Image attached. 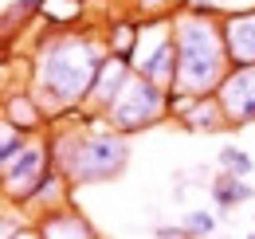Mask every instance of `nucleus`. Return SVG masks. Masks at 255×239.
<instances>
[{
  "mask_svg": "<svg viewBox=\"0 0 255 239\" xmlns=\"http://www.w3.org/2000/svg\"><path fill=\"white\" fill-rule=\"evenodd\" d=\"M110 55L102 28H71V31H39L32 51V94L39 106L59 121L63 114L79 110L95 87L98 71Z\"/></svg>",
  "mask_w": 255,
  "mask_h": 239,
  "instance_id": "1",
  "label": "nucleus"
},
{
  "mask_svg": "<svg viewBox=\"0 0 255 239\" xmlns=\"http://www.w3.org/2000/svg\"><path fill=\"white\" fill-rule=\"evenodd\" d=\"M55 169L71 184H102L126 173L129 145L126 133H118L106 118H91L83 110H71L47 129Z\"/></svg>",
  "mask_w": 255,
  "mask_h": 239,
  "instance_id": "2",
  "label": "nucleus"
},
{
  "mask_svg": "<svg viewBox=\"0 0 255 239\" xmlns=\"http://www.w3.org/2000/svg\"><path fill=\"white\" fill-rule=\"evenodd\" d=\"M220 20H200V16H189V12H181L173 20V39H177V90L204 98V94H216L220 83L228 79L232 59H228V43H224Z\"/></svg>",
  "mask_w": 255,
  "mask_h": 239,
  "instance_id": "3",
  "label": "nucleus"
},
{
  "mask_svg": "<svg viewBox=\"0 0 255 239\" xmlns=\"http://www.w3.org/2000/svg\"><path fill=\"white\" fill-rule=\"evenodd\" d=\"M106 121L126 137L129 133H145L161 121H169V90L141 79V75H133L129 87L122 90V98L106 110Z\"/></svg>",
  "mask_w": 255,
  "mask_h": 239,
  "instance_id": "4",
  "label": "nucleus"
},
{
  "mask_svg": "<svg viewBox=\"0 0 255 239\" xmlns=\"http://www.w3.org/2000/svg\"><path fill=\"white\" fill-rule=\"evenodd\" d=\"M55 169V157H51V137L47 133H39L28 141V149L20 153L16 161H8L4 165V200L8 204H16V208H24V200L35 192V184L47 177Z\"/></svg>",
  "mask_w": 255,
  "mask_h": 239,
  "instance_id": "5",
  "label": "nucleus"
},
{
  "mask_svg": "<svg viewBox=\"0 0 255 239\" xmlns=\"http://www.w3.org/2000/svg\"><path fill=\"white\" fill-rule=\"evenodd\" d=\"M169 121H177L189 133H220V129H228V118H224L216 94L196 98V94H185V90H169Z\"/></svg>",
  "mask_w": 255,
  "mask_h": 239,
  "instance_id": "6",
  "label": "nucleus"
},
{
  "mask_svg": "<svg viewBox=\"0 0 255 239\" xmlns=\"http://www.w3.org/2000/svg\"><path fill=\"white\" fill-rule=\"evenodd\" d=\"M220 98V110L228 118V129H240V125H252L255 121V67H232L228 79L216 90Z\"/></svg>",
  "mask_w": 255,
  "mask_h": 239,
  "instance_id": "7",
  "label": "nucleus"
},
{
  "mask_svg": "<svg viewBox=\"0 0 255 239\" xmlns=\"http://www.w3.org/2000/svg\"><path fill=\"white\" fill-rule=\"evenodd\" d=\"M129 79H133V63L122 59V55H106L102 63V71H98L95 87L87 94V102L79 106L83 114H91V118H106V110L122 98V90L129 87Z\"/></svg>",
  "mask_w": 255,
  "mask_h": 239,
  "instance_id": "8",
  "label": "nucleus"
},
{
  "mask_svg": "<svg viewBox=\"0 0 255 239\" xmlns=\"http://www.w3.org/2000/svg\"><path fill=\"white\" fill-rule=\"evenodd\" d=\"M0 121L24 129L28 137H39V133L51 129V114L39 106V98L32 94V87H20V90H8V94H4V118Z\"/></svg>",
  "mask_w": 255,
  "mask_h": 239,
  "instance_id": "9",
  "label": "nucleus"
},
{
  "mask_svg": "<svg viewBox=\"0 0 255 239\" xmlns=\"http://www.w3.org/2000/svg\"><path fill=\"white\" fill-rule=\"evenodd\" d=\"M220 24H224V43H228L232 67H255V8L228 12Z\"/></svg>",
  "mask_w": 255,
  "mask_h": 239,
  "instance_id": "10",
  "label": "nucleus"
},
{
  "mask_svg": "<svg viewBox=\"0 0 255 239\" xmlns=\"http://www.w3.org/2000/svg\"><path fill=\"white\" fill-rule=\"evenodd\" d=\"M32 228L39 232V239H102L95 228H91V220L75 208V204H71V208H59V212L35 216Z\"/></svg>",
  "mask_w": 255,
  "mask_h": 239,
  "instance_id": "11",
  "label": "nucleus"
},
{
  "mask_svg": "<svg viewBox=\"0 0 255 239\" xmlns=\"http://www.w3.org/2000/svg\"><path fill=\"white\" fill-rule=\"evenodd\" d=\"M208 192H212V204L228 216L232 208H240V204H248L255 200V184H248V177H236V173H216L212 184H208Z\"/></svg>",
  "mask_w": 255,
  "mask_h": 239,
  "instance_id": "12",
  "label": "nucleus"
},
{
  "mask_svg": "<svg viewBox=\"0 0 255 239\" xmlns=\"http://www.w3.org/2000/svg\"><path fill=\"white\" fill-rule=\"evenodd\" d=\"M129 8L141 20H177L185 12V0H129Z\"/></svg>",
  "mask_w": 255,
  "mask_h": 239,
  "instance_id": "13",
  "label": "nucleus"
},
{
  "mask_svg": "<svg viewBox=\"0 0 255 239\" xmlns=\"http://www.w3.org/2000/svg\"><path fill=\"white\" fill-rule=\"evenodd\" d=\"M28 133L24 129H16V125H8V121H0V165H8V161H16L20 153L28 149Z\"/></svg>",
  "mask_w": 255,
  "mask_h": 239,
  "instance_id": "14",
  "label": "nucleus"
},
{
  "mask_svg": "<svg viewBox=\"0 0 255 239\" xmlns=\"http://www.w3.org/2000/svg\"><path fill=\"white\" fill-rule=\"evenodd\" d=\"M216 161H220L224 173H236V177H252V173H255V161L240 149V145H220Z\"/></svg>",
  "mask_w": 255,
  "mask_h": 239,
  "instance_id": "15",
  "label": "nucleus"
},
{
  "mask_svg": "<svg viewBox=\"0 0 255 239\" xmlns=\"http://www.w3.org/2000/svg\"><path fill=\"white\" fill-rule=\"evenodd\" d=\"M181 228H185L192 239H208L212 232H216V216H212L208 208H189L185 220H181Z\"/></svg>",
  "mask_w": 255,
  "mask_h": 239,
  "instance_id": "16",
  "label": "nucleus"
},
{
  "mask_svg": "<svg viewBox=\"0 0 255 239\" xmlns=\"http://www.w3.org/2000/svg\"><path fill=\"white\" fill-rule=\"evenodd\" d=\"M185 12L200 20H220V4L216 0H185Z\"/></svg>",
  "mask_w": 255,
  "mask_h": 239,
  "instance_id": "17",
  "label": "nucleus"
},
{
  "mask_svg": "<svg viewBox=\"0 0 255 239\" xmlns=\"http://www.w3.org/2000/svg\"><path fill=\"white\" fill-rule=\"evenodd\" d=\"M153 236H157V239H192L185 228H169V224H157V228H153Z\"/></svg>",
  "mask_w": 255,
  "mask_h": 239,
  "instance_id": "18",
  "label": "nucleus"
},
{
  "mask_svg": "<svg viewBox=\"0 0 255 239\" xmlns=\"http://www.w3.org/2000/svg\"><path fill=\"white\" fill-rule=\"evenodd\" d=\"M8 239H39V232H35V228H24V224H20V232H12Z\"/></svg>",
  "mask_w": 255,
  "mask_h": 239,
  "instance_id": "19",
  "label": "nucleus"
},
{
  "mask_svg": "<svg viewBox=\"0 0 255 239\" xmlns=\"http://www.w3.org/2000/svg\"><path fill=\"white\" fill-rule=\"evenodd\" d=\"M83 4H98V0H83Z\"/></svg>",
  "mask_w": 255,
  "mask_h": 239,
  "instance_id": "20",
  "label": "nucleus"
},
{
  "mask_svg": "<svg viewBox=\"0 0 255 239\" xmlns=\"http://www.w3.org/2000/svg\"><path fill=\"white\" fill-rule=\"evenodd\" d=\"M248 239H255V232H252V236H248Z\"/></svg>",
  "mask_w": 255,
  "mask_h": 239,
  "instance_id": "21",
  "label": "nucleus"
}]
</instances>
